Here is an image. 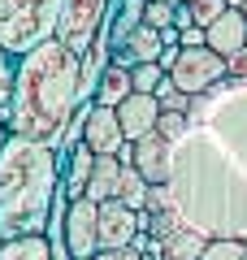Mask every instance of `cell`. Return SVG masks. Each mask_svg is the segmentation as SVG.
<instances>
[{
  "mask_svg": "<svg viewBox=\"0 0 247 260\" xmlns=\"http://www.w3.org/2000/svg\"><path fill=\"white\" fill-rule=\"evenodd\" d=\"M82 100V56L65 48L61 39H44L18 56L13 74V135L30 143H56L74 121V109Z\"/></svg>",
  "mask_w": 247,
  "mask_h": 260,
  "instance_id": "6da1fadb",
  "label": "cell"
},
{
  "mask_svg": "<svg viewBox=\"0 0 247 260\" xmlns=\"http://www.w3.org/2000/svg\"><path fill=\"white\" fill-rule=\"evenodd\" d=\"M56 200H61L56 148L9 135V143L0 148V243L48 234Z\"/></svg>",
  "mask_w": 247,
  "mask_h": 260,
  "instance_id": "7a4b0ae2",
  "label": "cell"
},
{
  "mask_svg": "<svg viewBox=\"0 0 247 260\" xmlns=\"http://www.w3.org/2000/svg\"><path fill=\"white\" fill-rule=\"evenodd\" d=\"M65 0H0V48L9 56H26L44 39L56 35Z\"/></svg>",
  "mask_w": 247,
  "mask_h": 260,
  "instance_id": "3957f363",
  "label": "cell"
},
{
  "mask_svg": "<svg viewBox=\"0 0 247 260\" xmlns=\"http://www.w3.org/2000/svg\"><path fill=\"white\" fill-rule=\"evenodd\" d=\"M113 0H65L61 5V22H56V39L65 48H74L78 56H87L100 39V26L109 18Z\"/></svg>",
  "mask_w": 247,
  "mask_h": 260,
  "instance_id": "277c9868",
  "label": "cell"
},
{
  "mask_svg": "<svg viewBox=\"0 0 247 260\" xmlns=\"http://www.w3.org/2000/svg\"><path fill=\"white\" fill-rule=\"evenodd\" d=\"M61 234L74 260H91L100 251V204L96 200H65Z\"/></svg>",
  "mask_w": 247,
  "mask_h": 260,
  "instance_id": "5b68a950",
  "label": "cell"
},
{
  "mask_svg": "<svg viewBox=\"0 0 247 260\" xmlns=\"http://www.w3.org/2000/svg\"><path fill=\"white\" fill-rule=\"evenodd\" d=\"M226 74H230L226 56H221V52H212V48H182L178 65L169 70V78H174V83L182 87L187 95L212 91V87H217V83H221Z\"/></svg>",
  "mask_w": 247,
  "mask_h": 260,
  "instance_id": "8992f818",
  "label": "cell"
},
{
  "mask_svg": "<svg viewBox=\"0 0 247 260\" xmlns=\"http://www.w3.org/2000/svg\"><path fill=\"white\" fill-rule=\"evenodd\" d=\"M82 143L96 152V156H117L126 148V135H121L117 109H104V104H91L87 117H82Z\"/></svg>",
  "mask_w": 247,
  "mask_h": 260,
  "instance_id": "52a82bcc",
  "label": "cell"
},
{
  "mask_svg": "<svg viewBox=\"0 0 247 260\" xmlns=\"http://www.w3.org/2000/svg\"><path fill=\"white\" fill-rule=\"evenodd\" d=\"M135 239H139V213L126 208L121 200H104L100 204V251L130 247Z\"/></svg>",
  "mask_w": 247,
  "mask_h": 260,
  "instance_id": "ba28073f",
  "label": "cell"
},
{
  "mask_svg": "<svg viewBox=\"0 0 247 260\" xmlns=\"http://www.w3.org/2000/svg\"><path fill=\"white\" fill-rule=\"evenodd\" d=\"M130 165L143 174L147 186H165L169 182V139H161V135H143L139 143H130Z\"/></svg>",
  "mask_w": 247,
  "mask_h": 260,
  "instance_id": "9c48e42d",
  "label": "cell"
},
{
  "mask_svg": "<svg viewBox=\"0 0 247 260\" xmlns=\"http://www.w3.org/2000/svg\"><path fill=\"white\" fill-rule=\"evenodd\" d=\"M156 117H161V104H156V95L130 91L126 100L117 104V121H121V135H126V143H139L143 135H152V130H156Z\"/></svg>",
  "mask_w": 247,
  "mask_h": 260,
  "instance_id": "30bf717a",
  "label": "cell"
},
{
  "mask_svg": "<svg viewBox=\"0 0 247 260\" xmlns=\"http://www.w3.org/2000/svg\"><path fill=\"white\" fill-rule=\"evenodd\" d=\"M208 48L221 56H234L238 48H247V13L243 9H226L217 22L208 26Z\"/></svg>",
  "mask_w": 247,
  "mask_h": 260,
  "instance_id": "8fae6325",
  "label": "cell"
},
{
  "mask_svg": "<svg viewBox=\"0 0 247 260\" xmlns=\"http://www.w3.org/2000/svg\"><path fill=\"white\" fill-rule=\"evenodd\" d=\"M91 169H96V152L78 139V143L70 148V156H65V174H61L65 200H87V182H91Z\"/></svg>",
  "mask_w": 247,
  "mask_h": 260,
  "instance_id": "7c38bea8",
  "label": "cell"
},
{
  "mask_svg": "<svg viewBox=\"0 0 247 260\" xmlns=\"http://www.w3.org/2000/svg\"><path fill=\"white\" fill-rule=\"evenodd\" d=\"M130 91H135L130 65H121L117 56H113V61L100 70V74H96V104H104V109H117V104L126 100Z\"/></svg>",
  "mask_w": 247,
  "mask_h": 260,
  "instance_id": "4fadbf2b",
  "label": "cell"
},
{
  "mask_svg": "<svg viewBox=\"0 0 247 260\" xmlns=\"http://www.w3.org/2000/svg\"><path fill=\"white\" fill-rule=\"evenodd\" d=\"M156 243H161V260H200V256H204V243H208V234L178 225L174 234H165V239H156Z\"/></svg>",
  "mask_w": 247,
  "mask_h": 260,
  "instance_id": "5bb4252c",
  "label": "cell"
},
{
  "mask_svg": "<svg viewBox=\"0 0 247 260\" xmlns=\"http://www.w3.org/2000/svg\"><path fill=\"white\" fill-rule=\"evenodd\" d=\"M13 74H18V56L0 48V148L13 135Z\"/></svg>",
  "mask_w": 247,
  "mask_h": 260,
  "instance_id": "9a60e30c",
  "label": "cell"
},
{
  "mask_svg": "<svg viewBox=\"0 0 247 260\" xmlns=\"http://www.w3.org/2000/svg\"><path fill=\"white\" fill-rule=\"evenodd\" d=\"M121 165H126L121 156H96L91 182H87V200H96V204L113 200V191H117V178H121Z\"/></svg>",
  "mask_w": 247,
  "mask_h": 260,
  "instance_id": "2e32d148",
  "label": "cell"
},
{
  "mask_svg": "<svg viewBox=\"0 0 247 260\" xmlns=\"http://www.w3.org/2000/svg\"><path fill=\"white\" fill-rule=\"evenodd\" d=\"M147 191H152V186L143 182V174H139L135 165H121V178H117V191H113V200H121L126 208L143 213V208H147Z\"/></svg>",
  "mask_w": 247,
  "mask_h": 260,
  "instance_id": "e0dca14e",
  "label": "cell"
},
{
  "mask_svg": "<svg viewBox=\"0 0 247 260\" xmlns=\"http://www.w3.org/2000/svg\"><path fill=\"white\" fill-rule=\"evenodd\" d=\"M0 260H52V243H48V234L0 243Z\"/></svg>",
  "mask_w": 247,
  "mask_h": 260,
  "instance_id": "ac0fdd59",
  "label": "cell"
},
{
  "mask_svg": "<svg viewBox=\"0 0 247 260\" xmlns=\"http://www.w3.org/2000/svg\"><path fill=\"white\" fill-rule=\"evenodd\" d=\"M156 104H161V113H187V109H191V95L165 74V83L156 87Z\"/></svg>",
  "mask_w": 247,
  "mask_h": 260,
  "instance_id": "d6986e66",
  "label": "cell"
},
{
  "mask_svg": "<svg viewBox=\"0 0 247 260\" xmlns=\"http://www.w3.org/2000/svg\"><path fill=\"white\" fill-rule=\"evenodd\" d=\"M200 260H247V243L243 239H208Z\"/></svg>",
  "mask_w": 247,
  "mask_h": 260,
  "instance_id": "ffe728a7",
  "label": "cell"
},
{
  "mask_svg": "<svg viewBox=\"0 0 247 260\" xmlns=\"http://www.w3.org/2000/svg\"><path fill=\"white\" fill-rule=\"evenodd\" d=\"M174 13H178V5H169V0H143V26L169 30V26H174Z\"/></svg>",
  "mask_w": 247,
  "mask_h": 260,
  "instance_id": "44dd1931",
  "label": "cell"
},
{
  "mask_svg": "<svg viewBox=\"0 0 247 260\" xmlns=\"http://www.w3.org/2000/svg\"><path fill=\"white\" fill-rule=\"evenodd\" d=\"M130 78H135V91H143V95H156V87L165 83V70L156 61H139L135 70H130Z\"/></svg>",
  "mask_w": 247,
  "mask_h": 260,
  "instance_id": "7402d4cb",
  "label": "cell"
},
{
  "mask_svg": "<svg viewBox=\"0 0 247 260\" xmlns=\"http://www.w3.org/2000/svg\"><path fill=\"white\" fill-rule=\"evenodd\" d=\"M187 5H191V13H195V26H204V30H208L221 13L230 9L226 0H187Z\"/></svg>",
  "mask_w": 247,
  "mask_h": 260,
  "instance_id": "603a6c76",
  "label": "cell"
},
{
  "mask_svg": "<svg viewBox=\"0 0 247 260\" xmlns=\"http://www.w3.org/2000/svg\"><path fill=\"white\" fill-rule=\"evenodd\" d=\"M156 135H161V139H182L187 135V113H161V117H156Z\"/></svg>",
  "mask_w": 247,
  "mask_h": 260,
  "instance_id": "cb8c5ba5",
  "label": "cell"
},
{
  "mask_svg": "<svg viewBox=\"0 0 247 260\" xmlns=\"http://www.w3.org/2000/svg\"><path fill=\"white\" fill-rule=\"evenodd\" d=\"M178 44L182 48H208V30L204 26H187V30H178Z\"/></svg>",
  "mask_w": 247,
  "mask_h": 260,
  "instance_id": "d4e9b609",
  "label": "cell"
},
{
  "mask_svg": "<svg viewBox=\"0 0 247 260\" xmlns=\"http://www.w3.org/2000/svg\"><path fill=\"white\" fill-rule=\"evenodd\" d=\"M96 260H143V251L130 243V247H109V251H96Z\"/></svg>",
  "mask_w": 247,
  "mask_h": 260,
  "instance_id": "484cf974",
  "label": "cell"
},
{
  "mask_svg": "<svg viewBox=\"0 0 247 260\" xmlns=\"http://www.w3.org/2000/svg\"><path fill=\"white\" fill-rule=\"evenodd\" d=\"M226 65H230V78H247V48H238L234 56H226Z\"/></svg>",
  "mask_w": 247,
  "mask_h": 260,
  "instance_id": "4316f807",
  "label": "cell"
},
{
  "mask_svg": "<svg viewBox=\"0 0 247 260\" xmlns=\"http://www.w3.org/2000/svg\"><path fill=\"white\" fill-rule=\"evenodd\" d=\"M174 26H178V30L195 26V13H191V5H178V13H174Z\"/></svg>",
  "mask_w": 247,
  "mask_h": 260,
  "instance_id": "83f0119b",
  "label": "cell"
},
{
  "mask_svg": "<svg viewBox=\"0 0 247 260\" xmlns=\"http://www.w3.org/2000/svg\"><path fill=\"white\" fill-rule=\"evenodd\" d=\"M226 5L230 9H247V0H226Z\"/></svg>",
  "mask_w": 247,
  "mask_h": 260,
  "instance_id": "f1b7e54d",
  "label": "cell"
},
{
  "mask_svg": "<svg viewBox=\"0 0 247 260\" xmlns=\"http://www.w3.org/2000/svg\"><path fill=\"white\" fill-rule=\"evenodd\" d=\"M169 5H187V0H169Z\"/></svg>",
  "mask_w": 247,
  "mask_h": 260,
  "instance_id": "f546056e",
  "label": "cell"
},
{
  "mask_svg": "<svg viewBox=\"0 0 247 260\" xmlns=\"http://www.w3.org/2000/svg\"><path fill=\"white\" fill-rule=\"evenodd\" d=\"M91 260H96V256H91Z\"/></svg>",
  "mask_w": 247,
  "mask_h": 260,
  "instance_id": "4dcf8cb0",
  "label": "cell"
}]
</instances>
